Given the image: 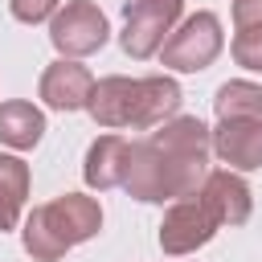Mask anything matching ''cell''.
Instances as JSON below:
<instances>
[{
	"label": "cell",
	"mask_w": 262,
	"mask_h": 262,
	"mask_svg": "<svg viewBox=\"0 0 262 262\" xmlns=\"http://www.w3.org/2000/svg\"><path fill=\"white\" fill-rule=\"evenodd\" d=\"M209 156H213L209 127L196 115H172L168 123L151 127L147 139L131 143L123 188L147 205L192 196L209 176Z\"/></svg>",
	"instance_id": "cell-1"
},
{
	"label": "cell",
	"mask_w": 262,
	"mask_h": 262,
	"mask_svg": "<svg viewBox=\"0 0 262 262\" xmlns=\"http://www.w3.org/2000/svg\"><path fill=\"white\" fill-rule=\"evenodd\" d=\"M86 111L106 131H119V127L151 131V127L168 123L180 111V86L172 78H164V74H156V78H123V74H111V78H98L94 82Z\"/></svg>",
	"instance_id": "cell-2"
},
{
	"label": "cell",
	"mask_w": 262,
	"mask_h": 262,
	"mask_svg": "<svg viewBox=\"0 0 262 262\" xmlns=\"http://www.w3.org/2000/svg\"><path fill=\"white\" fill-rule=\"evenodd\" d=\"M98 229H102L98 201L94 196H82V192H66V196H57L49 205H37L25 217L20 242H25V250L37 262H57L66 250L90 242Z\"/></svg>",
	"instance_id": "cell-3"
},
{
	"label": "cell",
	"mask_w": 262,
	"mask_h": 262,
	"mask_svg": "<svg viewBox=\"0 0 262 262\" xmlns=\"http://www.w3.org/2000/svg\"><path fill=\"white\" fill-rule=\"evenodd\" d=\"M225 37H221V20L213 12H192L180 20V29H172L160 45V61L176 74H196L209 70L221 53Z\"/></svg>",
	"instance_id": "cell-4"
},
{
	"label": "cell",
	"mask_w": 262,
	"mask_h": 262,
	"mask_svg": "<svg viewBox=\"0 0 262 262\" xmlns=\"http://www.w3.org/2000/svg\"><path fill=\"white\" fill-rule=\"evenodd\" d=\"M111 25L94 0H70L61 12L49 16V41L61 57H90L106 45Z\"/></svg>",
	"instance_id": "cell-5"
},
{
	"label": "cell",
	"mask_w": 262,
	"mask_h": 262,
	"mask_svg": "<svg viewBox=\"0 0 262 262\" xmlns=\"http://www.w3.org/2000/svg\"><path fill=\"white\" fill-rule=\"evenodd\" d=\"M180 12H184V0H127V8H123L127 25L119 33L123 53H131L139 61L160 53V45L172 33V25L180 20Z\"/></svg>",
	"instance_id": "cell-6"
},
{
	"label": "cell",
	"mask_w": 262,
	"mask_h": 262,
	"mask_svg": "<svg viewBox=\"0 0 262 262\" xmlns=\"http://www.w3.org/2000/svg\"><path fill=\"white\" fill-rule=\"evenodd\" d=\"M217 229H221V225H217L213 209L201 201V192L180 196V201H172V209H168L164 221H160V250L172 254V258L192 254V250H201L205 242H213Z\"/></svg>",
	"instance_id": "cell-7"
},
{
	"label": "cell",
	"mask_w": 262,
	"mask_h": 262,
	"mask_svg": "<svg viewBox=\"0 0 262 262\" xmlns=\"http://www.w3.org/2000/svg\"><path fill=\"white\" fill-rule=\"evenodd\" d=\"M90 90H94V78L74 57H61V61L45 66V74H41V102L53 111H86Z\"/></svg>",
	"instance_id": "cell-8"
},
{
	"label": "cell",
	"mask_w": 262,
	"mask_h": 262,
	"mask_svg": "<svg viewBox=\"0 0 262 262\" xmlns=\"http://www.w3.org/2000/svg\"><path fill=\"white\" fill-rule=\"evenodd\" d=\"M213 135V151L221 156V164L237 168V172H254L262 168V123L258 119H221Z\"/></svg>",
	"instance_id": "cell-9"
},
{
	"label": "cell",
	"mask_w": 262,
	"mask_h": 262,
	"mask_svg": "<svg viewBox=\"0 0 262 262\" xmlns=\"http://www.w3.org/2000/svg\"><path fill=\"white\" fill-rule=\"evenodd\" d=\"M196 192H201V201L213 209L217 225H246V221H250L254 196H250V184H246L237 172H229V168L209 172Z\"/></svg>",
	"instance_id": "cell-10"
},
{
	"label": "cell",
	"mask_w": 262,
	"mask_h": 262,
	"mask_svg": "<svg viewBox=\"0 0 262 262\" xmlns=\"http://www.w3.org/2000/svg\"><path fill=\"white\" fill-rule=\"evenodd\" d=\"M127 156H131V143L123 135H98L90 147H86V164H82V176L90 188L106 192L115 184H123V172H127Z\"/></svg>",
	"instance_id": "cell-11"
},
{
	"label": "cell",
	"mask_w": 262,
	"mask_h": 262,
	"mask_svg": "<svg viewBox=\"0 0 262 262\" xmlns=\"http://www.w3.org/2000/svg\"><path fill=\"white\" fill-rule=\"evenodd\" d=\"M45 135V115L25 102V98H12V102H0V143H8L12 151H29L37 147Z\"/></svg>",
	"instance_id": "cell-12"
},
{
	"label": "cell",
	"mask_w": 262,
	"mask_h": 262,
	"mask_svg": "<svg viewBox=\"0 0 262 262\" xmlns=\"http://www.w3.org/2000/svg\"><path fill=\"white\" fill-rule=\"evenodd\" d=\"M25 196H29V164L20 156L0 151V233L20 221Z\"/></svg>",
	"instance_id": "cell-13"
},
{
	"label": "cell",
	"mask_w": 262,
	"mask_h": 262,
	"mask_svg": "<svg viewBox=\"0 0 262 262\" xmlns=\"http://www.w3.org/2000/svg\"><path fill=\"white\" fill-rule=\"evenodd\" d=\"M213 111H217V119H258L262 123V86L242 82V78L225 82L213 94Z\"/></svg>",
	"instance_id": "cell-14"
},
{
	"label": "cell",
	"mask_w": 262,
	"mask_h": 262,
	"mask_svg": "<svg viewBox=\"0 0 262 262\" xmlns=\"http://www.w3.org/2000/svg\"><path fill=\"white\" fill-rule=\"evenodd\" d=\"M229 49H233V61H237V66L262 74V29H237Z\"/></svg>",
	"instance_id": "cell-15"
},
{
	"label": "cell",
	"mask_w": 262,
	"mask_h": 262,
	"mask_svg": "<svg viewBox=\"0 0 262 262\" xmlns=\"http://www.w3.org/2000/svg\"><path fill=\"white\" fill-rule=\"evenodd\" d=\"M8 8L20 25H41L57 12V0H8Z\"/></svg>",
	"instance_id": "cell-16"
},
{
	"label": "cell",
	"mask_w": 262,
	"mask_h": 262,
	"mask_svg": "<svg viewBox=\"0 0 262 262\" xmlns=\"http://www.w3.org/2000/svg\"><path fill=\"white\" fill-rule=\"evenodd\" d=\"M233 29H262V0H233Z\"/></svg>",
	"instance_id": "cell-17"
}]
</instances>
